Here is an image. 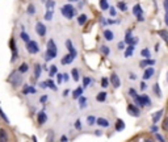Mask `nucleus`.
Returning a JSON list of instances; mask_svg holds the SVG:
<instances>
[{
  "instance_id": "50",
  "label": "nucleus",
  "mask_w": 168,
  "mask_h": 142,
  "mask_svg": "<svg viewBox=\"0 0 168 142\" xmlns=\"http://www.w3.org/2000/svg\"><path fill=\"white\" fill-rule=\"evenodd\" d=\"M62 79H63V75H58V83H62Z\"/></svg>"
},
{
  "instance_id": "59",
  "label": "nucleus",
  "mask_w": 168,
  "mask_h": 142,
  "mask_svg": "<svg viewBox=\"0 0 168 142\" xmlns=\"http://www.w3.org/2000/svg\"><path fill=\"white\" fill-rule=\"evenodd\" d=\"M166 24L168 25V13H167V16H166Z\"/></svg>"
},
{
  "instance_id": "4",
  "label": "nucleus",
  "mask_w": 168,
  "mask_h": 142,
  "mask_svg": "<svg viewBox=\"0 0 168 142\" xmlns=\"http://www.w3.org/2000/svg\"><path fill=\"white\" fill-rule=\"evenodd\" d=\"M26 49H28V51L32 53V54H37L38 50H40L36 41H29V42H26Z\"/></svg>"
},
{
  "instance_id": "42",
  "label": "nucleus",
  "mask_w": 168,
  "mask_h": 142,
  "mask_svg": "<svg viewBox=\"0 0 168 142\" xmlns=\"http://www.w3.org/2000/svg\"><path fill=\"white\" fill-rule=\"evenodd\" d=\"M0 116H2V118L4 120V121H5V122H8V117H7V116H5V114H4V112L2 111V108H0Z\"/></svg>"
},
{
  "instance_id": "35",
  "label": "nucleus",
  "mask_w": 168,
  "mask_h": 142,
  "mask_svg": "<svg viewBox=\"0 0 168 142\" xmlns=\"http://www.w3.org/2000/svg\"><path fill=\"white\" fill-rule=\"evenodd\" d=\"M20 36H21V38H22V41H24V42H29V41H30V40H29V36H28L26 33H24V32H22Z\"/></svg>"
},
{
  "instance_id": "60",
  "label": "nucleus",
  "mask_w": 168,
  "mask_h": 142,
  "mask_svg": "<svg viewBox=\"0 0 168 142\" xmlns=\"http://www.w3.org/2000/svg\"><path fill=\"white\" fill-rule=\"evenodd\" d=\"M146 142H154L153 140H146Z\"/></svg>"
},
{
  "instance_id": "16",
  "label": "nucleus",
  "mask_w": 168,
  "mask_h": 142,
  "mask_svg": "<svg viewBox=\"0 0 168 142\" xmlns=\"http://www.w3.org/2000/svg\"><path fill=\"white\" fill-rule=\"evenodd\" d=\"M125 128V124L122 120H117V122H116V130H118V132H121V130H124Z\"/></svg>"
},
{
  "instance_id": "6",
  "label": "nucleus",
  "mask_w": 168,
  "mask_h": 142,
  "mask_svg": "<svg viewBox=\"0 0 168 142\" xmlns=\"http://www.w3.org/2000/svg\"><path fill=\"white\" fill-rule=\"evenodd\" d=\"M127 112H129V114H131V116H134V117L139 116V109L135 105H133V104H130L127 107Z\"/></svg>"
},
{
  "instance_id": "36",
  "label": "nucleus",
  "mask_w": 168,
  "mask_h": 142,
  "mask_svg": "<svg viewBox=\"0 0 168 142\" xmlns=\"http://www.w3.org/2000/svg\"><path fill=\"white\" fill-rule=\"evenodd\" d=\"M91 83V78H88V76H86V78H84V82H83V86H84V88H86V87Z\"/></svg>"
},
{
  "instance_id": "44",
  "label": "nucleus",
  "mask_w": 168,
  "mask_h": 142,
  "mask_svg": "<svg viewBox=\"0 0 168 142\" xmlns=\"http://www.w3.org/2000/svg\"><path fill=\"white\" fill-rule=\"evenodd\" d=\"M118 8H120L121 11H126V4H125V3H122V2L118 3Z\"/></svg>"
},
{
  "instance_id": "11",
  "label": "nucleus",
  "mask_w": 168,
  "mask_h": 142,
  "mask_svg": "<svg viewBox=\"0 0 168 142\" xmlns=\"http://www.w3.org/2000/svg\"><path fill=\"white\" fill-rule=\"evenodd\" d=\"M72 61H74V57L71 55V54H67V55H64L63 58H62V64H70Z\"/></svg>"
},
{
  "instance_id": "17",
  "label": "nucleus",
  "mask_w": 168,
  "mask_h": 142,
  "mask_svg": "<svg viewBox=\"0 0 168 142\" xmlns=\"http://www.w3.org/2000/svg\"><path fill=\"white\" fill-rule=\"evenodd\" d=\"M83 94V88L79 87V88H76L74 92H72V96H74V99H77V97H80Z\"/></svg>"
},
{
  "instance_id": "20",
  "label": "nucleus",
  "mask_w": 168,
  "mask_h": 142,
  "mask_svg": "<svg viewBox=\"0 0 168 142\" xmlns=\"http://www.w3.org/2000/svg\"><path fill=\"white\" fill-rule=\"evenodd\" d=\"M159 36L163 38V40L166 41V43L168 45V32L167 30H159Z\"/></svg>"
},
{
  "instance_id": "55",
  "label": "nucleus",
  "mask_w": 168,
  "mask_h": 142,
  "mask_svg": "<svg viewBox=\"0 0 168 142\" xmlns=\"http://www.w3.org/2000/svg\"><path fill=\"white\" fill-rule=\"evenodd\" d=\"M141 88L144 90V88H146V84H144V83H141Z\"/></svg>"
},
{
  "instance_id": "45",
  "label": "nucleus",
  "mask_w": 168,
  "mask_h": 142,
  "mask_svg": "<svg viewBox=\"0 0 168 142\" xmlns=\"http://www.w3.org/2000/svg\"><path fill=\"white\" fill-rule=\"evenodd\" d=\"M163 129L168 132V117H167V118L164 120V121H163Z\"/></svg>"
},
{
  "instance_id": "31",
  "label": "nucleus",
  "mask_w": 168,
  "mask_h": 142,
  "mask_svg": "<svg viewBox=\"0 0 168 142\" xmlns=\"http://www.w3.org/2000/svg\"><path fill=\"white\" fill-rule=\"evenodd\" d=\"M46 84H47V87H50V88H53V90H57V86H55V84L53 83V80H51V79L46 80Z\"/></svg>"
},
{
  "instance_id": "47",
  "label": "nucleus",
  "mask_w": 168,
  "mask_h": 142,
  "mask_svg": "<svg viewBox=\"0 0 168 142\" xmlns=\"http://www.w3.org/2000/svg\"><path fill=\"white\" fill-rule=\"evenodd\" d=\"M28 12H29V13H34L36 12L34 5H29V7H28Z\"/></svg>"
},
{
  "instance_id": "25",
  "label": "nucleus",
  "mask_w": 168,
  "mask_h": 142,
  "mask_svg": "<svg viewBox=\"0 0 168 142\" xmlns=\"http://www.w3.org/2000/svg\"><path fill=\"white\" fill-rule=\"evenodd\" d=\"M71 74H72V78H74L75 82H76V80H79V71H77L76 69L71 70Z\"/></svg>"
},
{
  "instance_id": "32",
  "label": "nucleus",
  "mask_w": 168,
  "mask_h": 142,
  "mask_svg": "<svg viewBox=\"0 0 168 142\" xmlns=\"http://www.w3.org/2000/svg\"><path fill=\"white\" fill-rule=\"evenodd\" d=\"M46 7H47V11H53V8H54V2L53 0H49V2L46 3Z\"/></svg>"
},
{
  "instance_id": "40",
  "label": "nucleus",
  "mask_w": 168,
  "mask_h": 142,
  "mask_svg": "<svg viewBox=\"0 0 168 142\" xmlns=\"http://www.w3.org/2000/svg\"><path fill=\"white\" fill-rule=\"evenodd\" d=\"M154 90H155L156 96H159V97H160V95H161V94H160V90H159V86H158V84H155V86H154Z\"/></svg>"
},
{
  "instance_id": "9",
  "label": "nucleus",
  "mask_w": 168,
  "mask_h": 142,
  "mask_svg": "<svg viewBox=\"0 0 168 142\" xmlns=\"http://www.w3.org/2000/svg\"><path fill=\"white\" fill-rule=\"evenodd\" d=\"M96 122H97V125H100V126H103V128H108L109 126V121L106 118H97L96 120Z\"/></svg>"
},
{
  "instance_id": "14",
  "label": "nucleus",
  "mask_w": 168,
  "mask_h": 142,
  "mask_svg": "<svg viewBox=\"0 0 168 142\" xmlns=\"http://www.w3.org/2000/svg\"><path fill=\"white\" fill-rule=\"evenodd\" d=\"M11 46H12V53H13L12 62H15L16 57H17V50H16V43H15V40H13V38H12V40H11Z\"/></svg>"
},
{
  "instance_id": "26",
  "label": "nucleus",
  "mask_w": 168,
  "mask_h": 142,
  "mask_svg": "<svg viewBox=\"0 0 168 142\" xmlns=\"http://www.w3.org/2000/svg\"><path fill=\"white\" fill-rule=\"evenodd\" d=\"M133 53H134V46H129V47L126 49V51H125V57L133 55Z\"/></svg>"
},
{
  "instance_id": "56",
  "label": "nucleus",
  "mask_w": 168,
  "mask_h": 142,
  "mask_svg": "<svg viewBox=\"0 0 168 142\" xmlns=\"http://www.w3.org/2000/svg\"><path fill=\"white\" fill-rule=\"evenodd\" d=\"M118 47H120V49H124V43H122V42L118 43Z\"/></svg>"
},
{
  "instance_id": "58",
  "label": "nucleus",
  "mask_w": 168,
  "mask_h": 142,
  "mask_svg": "<svg viewBox=\"0 0 168 142\" xmlns=\"http://www.w3.org/2000/svg\"><path fill=\"white\" fill-rule=\"evenodd\" d=\"M69 92H70V91H69V90H66V91H64V92H63V95H64V96H66V95H69Z\"/></svg>"
},
{
  "instance_id": "54",
  "label": "nucleus",
  "mask_w": 168,
  "mask_h": 142,
  "mask_svg": "<svg viewBox=\"0 0 168 142\" xmlns=\"http://www.w3.org/2000/svg\"><path fill=\"white\" fill-rule=\"evenodd\" d=\"M63 79L67 82V80H69V75H67V74H64V75H63Z\"/></svg>"
},
{
  "instance_id": "28",
  "label": "nucleus",
  "mask_w": 168,
  "mask_h": 142,
  "mask_svg": "<svg viewBox=\"0 0 168 142\" xmlns=\"http://www.w3.org/2000/svg\"><path fill=\"white\" fill-rule=\"evenodd\" d=\"M154 63H155L154 59H153V61H151V59H146V61L141 62V67H144V66H147V64H154Z\"/></svg>"
},
{
  "instance_id": "48",
  "label": "nucleus",
  "mask_w": 168,
  "mask_h": 142,
  "mask_svg": "<svg viewBox=\"0 0 168 142\" xmlns=\"http://www.w3.org/2000/svg\"><path fill=\"white\" fill-rule=\"evenodd\" d=\"M75 128H76V129H80V128H82V125H80V120H77V121L75 122Z\"/></svg>"
},
{
  "instance_id": "27",
  "label": "nucleus",
  "mask_w": 168,
  "mask_h": 142,
  "mask_svg": "<svg viewBox=\"0 0 168 142\" xmlns=\"http://www.w3.org/2000/svg\"><path fill=\"white\" fill-rule=\"evenodd\" d=\"M86 21H87V16L86 15H80L79 19H77V23H79V25H83Z\"/></svg>"
},
{
  "instance_id": "12",
  "label": "nucleus",
  "mask_w": 168,
  "mask_h": 142,
  "mask_svg": "<svg viewBox=\"0 0 168 142\" xmlns=\"http://www.w3.org/2000/svg\"><path fill=\"white\" fill-rule=\"evenodd\" d=\"M46 120H47L46 113H45V112L38 113V124H45V122H46Z\"/></svg>"
},
{
  "instance_id": "46",
  "label": "nucleus",
  "mask_w": 168,
  "mask_h": 142,
  "mask_svg": "<svg viewBox=\"0 0 168 142\" xmlns=\"http://www.w3.org/2000/svg\"><path fill=\"white\" fill-rule=\"evenodd\" d=\"M129 94H130V96H133V97L138 96V95H137V92H135V90H134V88H130V90H129Z\"/></svg>"
},
{
  "instance_id": "51",
  "label": "nucleus",
  "mask_w": 168,
  "mask_h": 142,
  "mask_svg": "<svg viewBox=\"0 0 168 142\" xmlns=\"http://www.w3.org/2000/svg\"><path fill=\"white\" fill-rule=\"evenodd\" d=\"M46 100H47V96H42L41 99H40V101H41V103H45Z\"/></svg>"
},
{
  "instance_id": "2",
  "label": "nucleus",
  "mask_w": 168,
  "mask_h": 142,
  "mask_svg": "<svg viewBox=\"0 0 168 142\" xmlns=\"http://www.w3.org/2000/svg\"><path fill=\"white\" fill-rule=\"evenodd\" d=\"M60 12H62V15L66 16L67 19H72L74 17V15H75V9H74L72 5L67 4V5H63L62 9H60Z\"/></svg>"
},
{
  "instance_id": "23",
  "label": "nucleus",
  "mask_w": 168,
  "mask_h": 142,
  "mask_svg": "<svg viewBox=\"0 0 168 142\" xmlns=\"http://www.w3.org/2000/svg\"><path fill=\"white\" fill-rule=\"evenodd\" d=\"M96 99H97V101H105V99H106V92H100V94L96 96Z\"/></svg>"
},
{
  "instance_id": "21",
  "label": "nucleus",
  "mask_w": 168,
  "mask_h": 142,
  "mask_svg": "<svg viewBox=\"0 0 168 142\" xmlns=\"http://www.w3.org/2000/svg\"><path fill=\"white\" fill-rule=\"evenodd\" d=\"M104 37H105V40L112 41V40H113V33H112L110 30H105L104 32Z\"/></svg>"
},
{
  "instance_id": "13",
  "label": "nucleus",
  "mask_w": 168,
  "mask_h": 142,
  "mask_svg": "<svg viewBox=\"0 0 168 142\" xmlns=\"http://www.w3.org/2000/svg\"><path fill=\"white\" fill-rule=\"evenodd\" d=\"M153 75H154V69H153V67H148L146 71H144V74H143V79H150Z\"/></svg>"
},
{
  "instance_id": "22",
  "label": "nucleus",
  "mask_w": 168,
  "mask_h": 142,
  "mask_svg": "<svg viewBox=\"0 0 168 142\" xmlns=\"http://www.w3.org/2000/svg\"><path fill=\"white\" fill-rule=\"evenodd\" d=\"M26 71H28V64L26 63H21L20 67H19V73L20 74H25Z\"/></svg>"
},
{
  "instance_id": "7",
  "label": "nucleus",
  "mask_w": 168,
  "mask_h": 142,
  "mask_svg": "<svg viewBox=\"0 0 168 142\" xmlns=\"http://www.w3.org/2000/svg\"><path fill=\"white\" fill-rule=\"evenodd\" d=\"M8 141H9L8 132L5 129H0V142H8Z\"/></svg>"
},
{
  "instance_id": "62",
  "label": "nucleus",
  "mask_w": 168,
  "mask_h": 142,
  "mask_svg": "<svg viewBox=\"0 0 168 142\" xmlns=\"http://www.w3.org/2000/svg\"><path fill=\"white\" fill-rule=\"evenodd\" d=\"M70 2H74V0H70Z\"/></svg>"
},
{
  "instance_id": "61",
  "label": "nucleus",
  "mask_w": 168,
  "mask_h": 142,
  "mask_svg": "<svg viewBox=\"0 0 168 142\" xmlns=\"http://www.w3.org/2000/svg\"><path fill=\"white\" fill-rule=\"evenodd\" d=\"M167 80H168V74H167Z\"/></svg>"
},
{
  "instance_id": "53",
  "label": "nucleus",
  "mask_w": 168,
  "mask_h": 142,
  "mask_svg": "<svg viewBox=\"0 0 168 142\" xmlns=\"http://www.w3.org/2000/svg\"><path fill=\"white\" fill-rule=\"evenodd\" d=\"M110 15H112V16H114V15H116V11H114L113 8H112V9H110Z\"/></svg>"
},
{
  "instance_id": "19",
  "label": "nucleus",
  "mask_w": 168,
  "mask_h": 142,
  "mask_svg": "<svg viewBox=\"0 0 168 142\" xmlns=\"http://www.w3.org/2000/svg\"><path fill=\"white\" fill-rule=\"evenodd\" d=\"M22 94H24V95H28V94H36V90H34V87H25L24 91H22Z\"/></svg>"
},
{
  "instance_id": "1",
  "label": "nucleus",
  "mask_w": 168,
  "mask_h": 142,
  "mask_svg": "<svg viewBox=\"0 0 168 142\" xmlns=\"http://www.w3.org/2000/svg\"><path fill=\"white\" fill-rule=\"evenodd\" d=\"M57 54H58V50H57V45H55V42L53 40H50L47 42V57L46 59L49 61V59H53L57 57Z\"/></svg>"
},
{
  "instance_id": "15",
  "label": "nucleus",
  "mask_w": 168,
  "mask_h": 142,
  "mask_svg": "<svg viewBox=\"0 0 168 142\" xmlns=\"http://www.w3.org/2000/svg\"><path fill=\"white\" fill-rule=\"evenodd\" d=\"M139 97H141V104H142V107H144V105H150V99H148V96L142 95V96H139Z\"/></svg>"
},
{
  "instance_id": "41",
  "label": "nucleus",
  "mask_w": 168,
  "mask_h": 142,
  "mask_svg": "<svg viewBox=\"0 0 168 142\" xmlns=\"http://www.w3.org/2000/svg\"><path fill=\"white\" fill-rule=\"evenodd\" d=\"M79 101H80V108L86 107V101H87V99H86V97H80V99H79Z\"/></svg>"
},
{
  "instance_id": "49",
  "label": "nucleus",
  "mask_w": 168,
  "mask_h": 142,
  "mask_svg": "<svg viewBox=\"0 0 168 142\" xmlns=\"http://www.w3.org/2000/svg\"><path fill=\"white\" fill-rule=\"evenodd\" d=\"M156 138H158V140H159L160 142H166V141L163 140V137H161V135H160V134H156Z\"/></svg>"
},
{
  "instance_id": "33",
  "label": "nucleus",
  "mask_w": 168,
  "mask_h": 142,
  "mask_svg": "<svg viewBox=\"0 0 168 142\" xmlns=\"http://www.w3.org/2000/svg\"><path fill=\"white\" fill-rule=\"evenodd\" d=\"M87 122H88V125H95V122H96V118H95L93 116H89L87 118Z\"/></svg>"
},
{
  "instance_id": "24",
  "label": "nucleus",
  "mask_w": 168,
  "mask_h": 142,
  "mask_svg": "<svg viewBox=\"0 0 168 142\" xmlns=\"http://www.w3.org/2000/svg\"><path fill=\"white\" fill-rule=\"evenodd\" d=\"M40 75H41V66L40 64H36L34 66V76L36 78H40Z\"/></svg>"
},
{
  "instance_id": "5",
  "label": "nucleus",
  "mask_w": 168,
  "mask_h": 142,
  "mask_svg": "<svg viewBox=\"0 0 168 142\" xmlns=\"http://www.w3.org/2000/svg\"><path fill=\"white\" fill-rule=\"evenodd\" d=\"M36 32H37L38 36L43 37L45 34H46V26H45L42 23H37V25H36Z\"/></svg>"
},
{
  "instance_id": "30",
  "label": "nucleus",
  "mask_w": 168,
  "mask_h": 142,
  "mask_svg": "<svg viewBox=\"0 0 168 142\" xmlns=\"http://www.w3.org/2000/svg\"><path fill=\"white\" fill-rule=\"evenodd\" d=\"M100 7H101V9H108L109 8L108 2H106V0H101V2H100Z\"/></svg>"
},
{
  "instance_id": "43",
  "label": "nucleus",
  "mask_w": 168,
  "mask_h": 142,
  "mask_svg": "<svg viewBox=\"0 0 168 142\" xmlns=\"http://www.w3.org/2000/svg\"><path fill=\"white\" fill-rule=\"evenodd\" d=\"M51 17H53V12H51V11H47V13H46V16H45V19H46V20H51Z\"/></svg>"
},
{
  "instance_id": "8",
  "label": "nucleus",
  "mask_w": 168,
  "mask_h": 142,
  "mask_svg": "<svg viewBox=\"0 0 168 142\" xmlns=\"http://www.w3.org/2000/svg\"><path fill=\"white\" fill-rule=\"evenodd\" d=\"M110 82H112V84H113V87H116V88H118L120 87V78L117 76L116 74H112V76H110Z\"/></svg>"
},
{
  "instance_id": "57",
  "label": "nucleus",
  "mask_w": 168,
  "mask_h": 142,
  "mask_svg": "<svg viewBox=\"0 0 168 142\" xmlns=\"http://www.w3.org/2000/svg\"><path fill=\"white\" fill-rule=\"evenodd\" d=\"M60 141H62V142H67V138H66V137H62V138H60Z\"/></svg>"
},
{
  "instance_id": "52",
  "label": "nucleus",
  "mask_w": 168,
  "mask_h": 142,
  "mask_svg": "<svg viewBox=\"0 0 168 142\" xmlns=\"http://www.w3.org/2000/svg\"><path fill=\"white\" fill-rule=\"evenodd\" d=\"M164 7H166V11L168 13V0H164Z\"/></svg>"
},
{
  "instance_id": "18",
  "label": "nucleus",
  "mask_w": 168,
  "mask_h": 142,
  "mask_svg": "<svg viewBox=\"0 0 168 142\" xmlns=\"http://www.w3.org/2000/svg\"><path fill=\"white\" fill-rule=\"evenodd\" d=\"M133 13L137 16V17H139V16H142V8L139 7V5H135V7L133 8Z\"/></svg>"
},
{
  "instance_id": "29",
  "label": "nucleus",
  "mask_w": 168,
  "mask_h": 142,
  "mask_svg": "<svg viewBox=\"0 0 168 142\" xmlns=\"http://www.w3.org/2000/svg\"><path fill=\"white\" fill-rule=\"evenodd\" d=\"M161 114H163V111H159V112H156V113H155V116L153 117V121H154V122H158V120L160 118V116H161Z\"/></svg>"
},
{
  "instance_id": "38",
  "label": "nucleus",
  "mask_w": 168,
  "mask_h": 142,
  "mask_svg": "<svg viewBox=\"0 0 168 142\" xmlns=\"http://www.w3.org/2000/svg\"><path fill=\"white\" fill-rule=\"evenodd\" d=\"M108 84H109V80L106 79V78H103V80H101V86L104 87V88H106V87H108Z\"/></svg>"
},
{
  "instance_id": "34",
  "label": "nucleus",
  "mask_w": 168,
  "mask_h": 142,
  "mask_svg": "<svg viewBox=\"0 0 168 142\" xmlns=\"http://www.w3.org/2000/svg\"><path fill=\"white\" fill-rule=\"evenodd\" d=\"M49 74H50V76H54L55 74H57V66H51V67H50Z\"/></svg>"
},
{
  "instance_id": "37",
  "label": "nucleus",
  "mask_w": 168,
  "mask_h": 142,
  "mask_svg": "<svg viewBox=\"0 0 168 142\" xmlns=\"http://www.w3.org/2000/svg\"><path fill=\"white\" fill-rule=\"evenodd\" d=\"M101 53L105 54V55H108L109 54V47L108 46H101Z\"/></svg>"
},
{
  "instance_id": "39",
  "label": "nucleus",
  "mask_w": 168,
  "mask_h": 142,
  "mask_svg": "<svg viewBox=\"0 0 168 142\" xmlns=\"http://www.w3.org/2000/svg\"><path fill=\"white\" fill-rule=\"evenodd\" d=\"M141 54L143 57H150V50H148V49H143V50L141 51Z\"/></svg>"
},
{
  "instance_id": "10",
  "label": "nucleus",
  "mask_w": 168,
  "mask_h": 142,
  "mask_svg": "<svg viewBox=\"0 0 168 142\" xmlns=\"http://www.w3.org/2000/svg\"><path fill=\"white\" fill-rule=\"evenodd\" d=\"M66 46H67V49H69V51H70V54L72 57H76V50L74 49V46H72V43H71V41H67L66 42Z\"/></svg>"
},
{
  "instance_id": "3",
  "label": "nucleus",
  "mask_w": 168,
  "mask_h": 142,
  "mask_svg": "<svg viewBox=\"0 0 168 142\" xmlns=\"http://www.w3.org/2000/svg\"><path fill=\"white\" fill-rule=\"evenodd\" d=\"M9 82H11V84H12L13 87H19V86L21 84L22 80H21V75H20L19 71H13V73L11 74Z\"/></svg>"
}]
</instances>
